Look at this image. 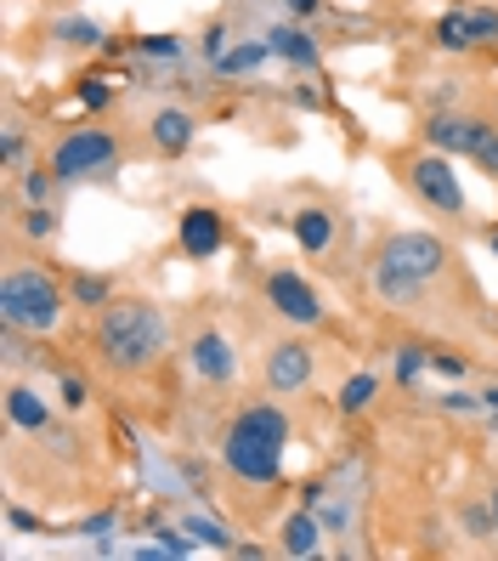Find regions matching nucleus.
<instances>
[{
  "instance_id": "1",
  "label": "nucleus",
  "mask_w": 498,
  "mask_h": 561,
  "mask_svg": "<svg viewBox=\"0 0 498 561\" xmlns=\"http://www.w3.org/2000/svg\"><path fill=\"white\" fill-rule=\"evenodd\" d=\"M289 454V414L278 403H244L221 432V466L244 488H278Z\"/></svg>"
},
{
  "instance_id": "2",
  "label": "nucleus",
  "mask_w": 498,
  "mask_h": 561,
  "mask_svg": "<svg viewBox=\"0 0 498 561\" xmlns=\"http://www.w3.org/2000/svg\"><path fill=\"white\" fill-rule=\"evenodd\" d=\"M448 267H453V255H448V244L437 233H391L374 250L369 284H374V295L385 307H414Z\"/></svg>"
},
{
  "instance_id": "3",
  "label": "nucleus",
  "mask_w": 498,
  "mask_h": 561,
  "mask_svg": "<svg viewBox=\"0 0 498 561\" xmlns=\"http://www.w3.org/2000/svg\"><path fill=\"white\" fill-rule=\"evenodd\" d=\"M171 341V323L153 301H108L96 312V357L119 375H142Z\"/></svg>"
},
{
  "instance_id": "4",
  "label": "nucleus",
  "mask_w": 498,
  "mask_h": 561,
  "mask_svg": "<svg viewBox=\"0 0 498 561\" xmlns=\"http://www.w3.org/2000/svg\"><path fill=\"white\" fill-rule=\"evenodd\" d=\"M69 284H57L46 267H23L12 261L7 273H0V323L7 329H23V335H57L62 318H69Z\"/></svg>"
},
{
  "instance_id": "5",
  "label": "nucleus",
  "mask_w": 498,
  "mask_h": 561,
  "mask_svg": "<svg viewBox=\"0 0 498 561\" xmlns=\"http://www.w3.org/2000/svg\"><path fill=\"white\" fill-rule=\"evenodd\" d=\"M46 164L57 171L62 187H74V182H91V176H103L119 164V137L103 125H74V130H62L57 148L46 153Z\"/></svg>"
},
{
  "instance_id": "6",
  "label": "nucleus",
  "mask_w": 498,
  "mask_h": 561,
  "mask_svg": "<svg viewBox=\"0 0 498 561\" xmlns=\"http://www.w3.org/2000/svg\"><path fill=\"white\" fill-rule=\"evenodd\" d=\"M403 182H408V193H414L425 210H437L448 221H464V210H471V205H464V182L453 171V153H437V148L414 153L403 164Z\"/></svg>"
},
{
  "instance_id": "7",
  "label": "nucleus",
  "mask_w": 498,
  "mask_h": 561,
  "mask_svg": "<svg viewBox=\"0 0 498 561\" xmlns=\"http://www.w3.org/2000/svg\"><path fill=\"white\" fill-rule=\"evenodd\" d=\"M260 295H267L273 318H283L289 329H317L323 323V295L312 289V278H301L294 267H273L260 278Z\"/></svg>"
},
{
  "instance_id": "8",
  "label": "nucleus",
  "mask_w": 498,
  "mask_h": 561,
  "mask_svg": "<svg viewBox=\"0 0 498 561\" xmlns=\"http://www.w3.org/2000/svg\"><path fill=\"white\" fill-rule=\"evenodd\" d=\"M419 137H425V148H437V153L476 159L482 142L493 137V119H482V114H459V108H430L425 125H419Z\"/></svg>"
},
{
  "instance_id": "9",
  "label": "nucleus",
  "mask_w": 498,
  "mask_h": 561,
  "mask_svg": "<svg viewBox=\"0 0 498 561\" xmlns=\"http://www.w3.org/2000/svg\"><path fill=\"white\" fill-rule=\"evenodd\" d=\"M260 375H267V391L273 398H294V391H306L317 380V352L312 341H273L267 346V363H260Z\"/></svg>"
},
{
  "instance_id": "10",
  "label": "nucleus",
  "mask_w": 498,
  "mask_h": 561,
  "mask_svg": "<svg viewBox=\"0 0 498 561\" xmlns=\"http://www.w3.org/2000/svg\"><path fill=\"white\" fill-rule=\"evenodd\" d=\"M437 46L442 51H482L498 46V12L493 7H448L437 18Z\"/></svg>"
},
{
  "instance_id": "11",
  "label": "nucleus",
  "mask_w": 498,
  "mask_h": 561,
  "mask_svg": "<svg viewBox=\"0 0 498 561\" xmlns=\"http://www.w3.org/2000/svg\"><path fill=\"white\" fill-rule=\"evenodd\" d=\"M187 369L205 380V386H232V380H239V346H232L216 323H205L187 341Z\"/></svg>"
},
{
  "instance_id": "12",
  "label": "nucleus",
  "mask_w": 498,
  "mask_h": 561,
  "mask_svg": "<svg viewBox=\"0 0 498 561\" xmlns=\"http://www.w3.org/2000/svg\"><path fill=\"white\" fill-rule=\"evenodd\" d=\"M176 244H182V255H193V261L221 255V250H227V216H221L216 205H187V210L176 216Z\"/></svg>"
},
{
  "instance_id": "13",
  "label": "nucleus",
  "mask_w": 498,
  "mask_h": 561,
  "mask_svg": "<svg viewBox=\"0 0 498 561\" xmlns=\"http://www.w3.org/2000/svg\"><path fill=\"white\" fill-rule=\"evenodd\" d=\"M289 233H294V244H301L312 261H323V255H335L340 221H335V210H328V205H301V210L289 216Z\"/></svg>"
},
{
  "instance_id": "14",
  "label": "nucleus",
  "mask_w": 498,
  "mask_h": 561,
  "mask_svg": "<svg viewBox=\"0 0 498 561\" xmlns=\"http://www.w3.org/2000/svg\"><path fill=\"white\" fill-rule=\"evenodd\" d=\"M148 142H153V153H164V159H182L193 142H198V119H193V108H159L153 119H148Z\"/></svg>"
},
{
  "instance_id": "15",
  "label": "nucleus",
  "mask_w": 498,
  "mask_h": 561,
  "mask_svg": "<svg viewBox=\"0 0 498 561\" xmlns=\"http://www.w3.org/2000/svg\"><path fill=\"white\" fill-rule=\"evenodd\" d=\"M323 516L312 511V505H301V511H289L283 516V527H278V550L289 556V561H312V556H323Z\"/></svg>"
},
{
  "instance_id": "16",
  "label": "nucleus",
  "mask_w": 498,
  "mask_h": 561,
  "mask_svg": "<svg viewBox=\"0 0 498 561\" xmlns=\"http://www.w3.org/2000/svg\"><path fill=\"white\" fill-rule=\"evenodd\" d=\"M51 420H57V409H51V398L40 386H12L7 391V425L12 432L40 437V432H51Z\"/></svg>"
},
{
  "instance_id": "17",
  "label": "nucleus",
  "mask_w": 498,
  "mask_h": 561,
  "mask_svg": "<svg viewBox=\"0 0 498 561\" xmlns=\"http://www.w3.org/2000/svg\"><path fill=\"white\" fill-rule=\"evenodd\" d=\"M267 46H273V57L289 62V69H317V62H323V46L312 41V28H294V23H273Z\"/></svg>"
},
{
  "instance_id": "18",
  "label": "nucleus",
  "mask_w": 498,
  "mask_h": 561,
  "mask_svg": "<svg viewBox=\"0 0 498 561\" xmlns=\"http://www.w3.org/2000/svg\"><path fill=\"white\" fill-rule=\"evenodd\" d=\"M69 301L85 307V312H103L114 301V278H103V273H69Z\"/></svg>"
},
{
  "instance_id": "19",
  "label": "nucleus",
  "mask_w": 498,
  "mask_h": 561,
  "mask_svg": "<svg viewBox=\"0 0 498 561\" xmlns=\"http://www.w3.org/2000/svg\"><path fill=\"white\" fill-rule=\"evenodd\" d=\"M273 57V46H267V35H260V41H244V46H232L221 62H216V75H250V69H260V62H267Z\"/></svg>"
},
{
  "instance_id": "20",
  "label": "nucleus",
  "mask_w": 498,
  "mask_h": 561,
  "mask_svg": "<svg viewBox=\"0 0 498 561\" xmlns=\"http://www.w3.org/2000/svg\"><path fill=\"white\" fill-rule=\"evenodd\" d=\"M18 233H23L28 244H51V239H57V210H51V205H23Z\"/></svg>"
},
{
  "instance_id": "21",
  "label": "nucleus",
  "mask_w": 498,
  "mask_h": 561,
  "mask_svg": "<svg viewBox=\"0 0 498 561\" xmlns=\"http://www.w3.org/2000/svg\"><path fill=\"white\" fill-rule=\"evenodd\" d=\"M374 398H380V380H374V375H351V380L335 391V409H340V414H362Z\"/></svg>"
},
{
  "instance_id": "22",
  "label": "nucleus",
  "mask_w": 498,
  "mask_h": 561,
  "mask_svg": "<svg viewBox=\"0 0 498 561\" xmlns=\"http://www.w3.org/2000/svg\"><path fill=\"white\" fill-rule=\"evenodd\" d=\"M51 35L62 41V46H108V35H103V23H96V18H62L57 28H51Z\"/></svg>"
},
{
  "instance_id": "23",
  "label": "nucleus",
  "mask_w": 498,
  "mask_h": 561,
  "mask_svg": "<svg viewBox=\"0 0 498 561\" xmlns=\"http://www.w3.org/2000/svg\"><path fill=\"white\" fill-rule=\"evenodd\" d=\"M62 182H57V171L51 164H28L23 171V182H18V193H23V205H51V193H57Z\"/></svg>"
},
{
  "instance_id": "24",
  "label": "nucleus",
  "mask_w": 498,
  "mask_h": 561,
  "mask_svg": "<svg viewBox=\"0 0 498 561\" xmlns=\"http://www.w3.org/2000/svg\"><path fill=\"white\" fill-rule=\"evenodd\" d=\"M130 51L148 57V62H182L187 57V41L182 35H142V41H130Z\"/></svg>"
},
{
  "instance_id": "25",
  "label": "nucleus",
  "mask_w": 498,
  "mask_h": 561,
  "mask_svg": "<svg viewBox=\"0 0 498 561\" xmlns=\"http://www.w3.org/2000/svg\"><path fill=\"white\" fill-rule=\"evenodd\" d=\"M198 539H187V527H159V545H142V550H130L137 561H159V556H193Z\"/></svg>"
},
{
  "instance_id": "26",
  "label": "nucleus",
  "mask_w": 498,
  "mask_h": 561,
  "mask_svg": "<svg viewBox=\"0 0 498 561\" xmlns=\"http://www.w3.org/2000/svg\"><path fill=\"white\" fill-rule=\"evenodd\" d=\"M391 369H396V380H403V386H414V380L430 369V352H425V346H396V363H391Z\"/></svg>"
},
{
  "instance_id": "27",
  "label": "nucleus",
  "mask_w": 498,
  "mask_h": 561,
  "mask_svg": "<svg viewBox=\"0 0 498 561\" xmlns=\"http://www.w3.org/2000/svg\"><path fill=\"white\" fill-rule=\"evenodd\" d=\"M182 527H187V534H193L198 545H216V550H232V534H227V522H210V516H187Z\"/></svg>"
},
{
  "instance_id": "28",
  "label": "nucleus",
  "mask_w": 498,
  "mask_h": 561,
  "mask_svg": "<svg viewBox=\"0 0 498 561\" xmlns=\"http://www.w3.org/2000/svg\"><path fill=\"white\" fill-rule=\"evenodd\" d=\"M74 96H80V108H85V114L114 108V85H108V80H80V85H74Z\"/></svg>"
},
{
  "instance_id": "29",
  "label": "nucleus",
  "mask_w": 498,
  "mask_h": 561,
  "mask_svg": "<svg viewBox=\"0 0 498 561\" xmlns=\"http://www.w3.org/2000/svg\"><path fill=\"white\" fill-rule=\"evenodd\" d=\"M23 153H28L23 125H7V137H0V164H7V171H18V164H23Z\"/></svg>"
},
{
  "instance_id": "30",
  "label": "nucleus",
  "mask_w": 498,
  "mask_h": 561,
  "mask_svg": "<svg viewBox=\"0 0 498 561\" xmlns=\"http://www.w3.org/2000/svg\"><path fill=\"white\" fill-rule=\"evenodd\" d=\"M198 51H205V62H210V69H216V62L232 51V35H227V23H210L205 28V46H198Z\"/></svg>"
},
{
  "instance_id": "31",
  "label": "nucleus",
  "mask_w": 498,
  "mask_h": 561,
  "mask_svg": "<svg viewBox=\"0 0 498 561\" xmlns=\"http://www.w3.org/2000/svg\"><path fill=\"white\" fill-rule=\"evenodd\" d=\"M464 369H471V357H459V352H430V375H442V380H459Z\"/></svg>"
},
{
  "instance_id": "32",
  "label": "nucleus",
  "mask_w": 498,
  "mask_h": 561,
  "mask_svg": "<svg viewBox=\"0 0 498 561\" xmlns=\"http://www.w3.org/2000/svg\"><path fill=\"white\" fill-rule=\"evenodd\" d=\"M57 391H62V409H69V414H80V409H85V398H91L80 375H62V386H57Z\"/></svg>"
},
{
  "instance_id": "33",
  "label": "nucleus",
  "mask_w": 498,
  "mask_h": 561,
  "mask_svg": "<svg viewBox=\"0 0 498 561\" xmlns=\"http://www.w3.org/2000/svg\"><path fill=\"white\" fill-rule=\"evenodd\" d=\"M7 527H12V534H40V516L35 511H23V505H7Z\"/></svg>"
},
{
  "instance_id": "34",
  "label": "nucleus",
  "mask_w": 498,
  "mask_h": 561,
  "mask_svg": "<svg viewBox=\"0 0 498 561\" xmlns=\"http://www.w3.org/2000/svg\"><path fill=\"white\" fill-rule=\"evenodd\" d=\"M80 534H85V539H103V534H114V511H96V516H85V522H80Z\"/></svg>"
},
{
  "instance_id": "35",
  "label": "nucleus",
  "mask_w": 498,
  "mask_h": 561,
  "mask_svg": "<svg viewBox=\"0 0 498 561\" xmlns=\"http://www.w3.org/2000/svg\"><path fill=\"white\" fill-rule=\"evenodd\" d=\"M476 164H482V171H487V182H498V130H493V137L482 142V153H476Z\"/></svg>"
},
{
  "instance_id": "36",
  "label": "nucleus",
  "mask_w": 498,
  "mask_h": 561,
  "mask_svg": "<svg viewBox=\"0 0 498 561\" xmlns=\"http://www.w3.org/2000/svg\"><path fill=\"white\" fill-rule=\"evenodd\" d=\"M442 409H448V414H476V409H482V398H471V391H448Z\"/></svg>"
},
{
  "instance_id": "37",
  "label": "nucleus",
  "mask_w": 498,
  "mask_h": 561,
  "mask_svg": "<svg viewBox=\"0 0 498 561\" xmlns=\"http://www.w3.org/2000/svg\"><path fill=\"white\" fill-rule=\"evenodd\" d=\"M289 12H294V18H317L323 0H289Z\"/></svg>"
},
{
  "instance_id": "38",
  "label": "nucleus",
  "mask_w": 498,
  "mask_h": 561,
  "mask_svg": "<svg viewBox=\"0 0 498 561\" xmlns=\"http://www.w3.org/2000/svg\"><path fill=\"white\" fill-rule=\"evenodd\" d=\"M482 409H487V414H498V386H487V391H482Z\"/></svg>"
},
{
  "instance_id": "39",
  "label": "nucleus",
  "mask_w": 498,
  "mask_h": 561,
  "mask_svg": "<svg viewBox=\"0 0 498 561\" xmlns=\"http://www.w3.org/2000/svg\"><path fill=\"white\" fill-rule=\"evenodd\" d=\"M487 505H493V534H498V482H493V493H487Z\"/></svg>"
},
{
  "instance_id": "40",
  "label": "nucleus",
  "mask_w": 498,
  "mask_h": 561,
  "mask_svg": "<svg viewBox=\"0 0 498 561\" xmlns=\"http://www.w3.org/2000/svg\"><path fill=\"white\" fill-rule=\"evenodd\" d=\"M487 244H493V255H498V227H487Z\"/></svg>"
},
{
  "instance_id": "41",
  "label": "nucleus",
  "mask_w": 498,
  "mask_h": 561,
  "mask_svg": "<svg viewBox=\"0 0 498 561\" xmlns=\"http://www.w3.org/2000/svg\"><path fill=\"white\" fill-rule=\"evenodd\" d=\"M493 108H498V103H493Z\"/></svg>"
}]
</instances>
